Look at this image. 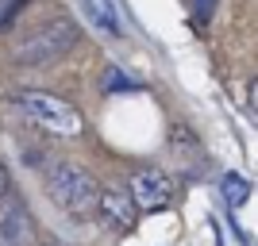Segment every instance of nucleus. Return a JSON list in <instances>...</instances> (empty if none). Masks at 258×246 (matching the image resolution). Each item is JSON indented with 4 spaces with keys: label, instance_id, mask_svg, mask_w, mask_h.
<instances>
[{
    "label": "nucleus",
    "instance_id": "1",
    "mask_svg": "<svg viewBox=\"0 0 258 246\" xmlns=\"http://www.w3.org/2000/svg\"><path fill=\"white\" fill-rule=\"evenodd\" d=\"M46 196L54 200V208H62L74 219H93L97 215V196H100V181L85 166L77 161H54L43 177Z\"/></svg>",
    "mask_w": 258,
    "mask_h": 246
},
{
    "label": "nucleus",
    "instance_id": "2",
    "mask_svg": "<svg viewBox=\"0 0 258 246\" xmlns=\"http://www.w3.org/2000/svg\"><path fill=\"white\" fill-rule=\"evenodd\" d=\"M16 108L31 119L39 131L54 135V139H77L85 131V119L70 100L54 97V93H43V89H23L16 93Z\"/></svg>",
    "mask_w": 258,
    "mask_h": 246
},
{
    "label": "nucleus",
    "instance_id": "3",
    "mask_svg": "<svg viewBox=\"0 0 258 246\" xmlns=\"http://www.w3.org/2000/svg\"><path fill=\"white\" fill-rule=\"evenodd\" d=\"M74 43H77V23L58 16V20H46L39 27H31L23 39H16L12 58H16V65H50Z\"/></svg>",
    "mask_w": 258,
    "mask_h": 246
},
{
    "label": "nucleus",
    "instance_id": "4",
    "mask_svg": "<svg viewBox=\"0 0 258 246\" xmlns=\"http://www.w3.org/2000/svg\"><path fill=\"white\" fill-rule=\"evenodd\" d=\"M127 196H131V204H135L139 212H158V208H170L173 181H170V173L147 166V170H135V173H131Z\"/></svg>",
    "mask_w": 258,
    "mask_h": 246
},
{
    "label": "nucleus",
    "instance_id": "5",
    "mask_svg": "<svg viewBox=\"0 0 258 246\" xmlns=\"http://www.w3.org/2000/svg\"><path fill=\"white\" fill-rule=\"evenodd\" d=\"M97 215L112 227V231H131L135 219H139V208L131 204V196H127L123 185H104L100 196H97Z\"/></svg>",
    "mask_w": 258,
    "mask_h": 246
},
{
    "label": "nucleus",
    "instance_id": "6",
    "mask_svg": "<svg viewBox=\"0 0 258 246\" xmlns=\"http://www.w3.org/2000/svg\"><path fill=\"white\" fill-rule=\"evenodd\" d=\"M35 235V223H31V212L23 208L20 196H4L0 200V246H27Z\"/></svg>",
    "mask_w": 258,
    "mask_h": 246
},
{
    "label": "nucleus",
    "instance_id": "7",
    "mask_svg": "<svg viewBox=\"0 0 258 246\" xmlns=\"http://www.w3.org/2000/svg\"><path fill=\"white\" fill-rule=\"evenodd\" d=\"M85 4V16L93 20V27L104 35H123L119 31V16H116V4L112 0H81Z\"/></svg>",
    "mask_w": 258,
    "mask_h": 246
},
{
    "label": "nucleus",
    "instance_id": "8",
    "mask_svg": "<svg viewBox=\"0 0 258 246\" xmlns=\"http://www.w3.org/2000/svg\"><path fill=\"white\" fill-rule=\"evenodd\" d=\"M220 189H224V196H227L231 208H243L247 196H250V181L239 177V173H224V177H220Z\"/></svg>",
    "mask_w": 258,
    "mask_h": 246
},
{
    "label": "nucleus",
    "instance_id": "9",
    "mask_svg": "<svg viewBox=\"0 0 258 246\" xmlns=\"http://www.w3.org/2000/svg\"><path fill=\"white\" fill-rule=\"evenodd\" d=\"M216 4H220V0H197V23H208V20H212Z\"/></svg>",
    "mask_w": 258,
    "mask_h": 246
},
{
    "label": "nucleus",
    "instance_id": "10",
    "mask_svg": "<svg viewBox=\"0 0 258 246\" xmlns=\"http://www.w3.org/2000/svg\"><path fill=\"white\" fill-rule=\"evenodd\" d=\"M4 196H8V170L0 166V200H4Z\"/></svg>",
    "mask_w": 258,
    "mask_h": 246
},
{
    "label": "nucleus",
    "instance_id": "11",
    "mask_svg": "<svg viewBox=\"0 0 258 246\" xmlns=\"http://www.w3.org/2000/svg\"><path fill=\"white\" fill-rule=\"evenodd\" d=\"M0 4H4V0H0Z\"/></svg>",
    "mask_w": 258,
    "mask_h": 246
}]
</instances>
